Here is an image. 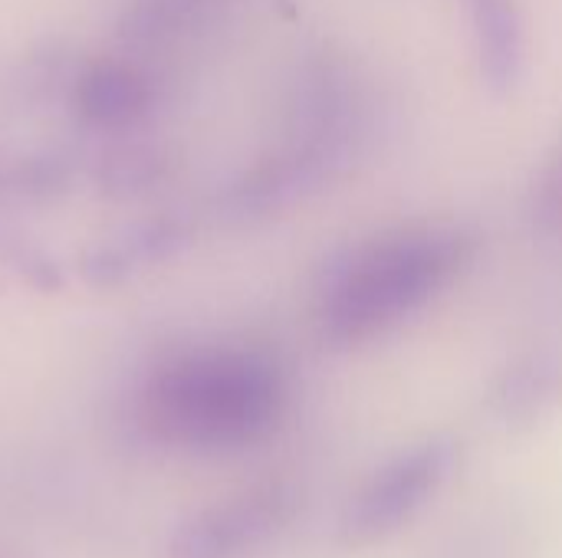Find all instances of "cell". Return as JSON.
I'll list each match as a JSON object with an SVG mask.
<instances>
[{"instance_id": "cell-1", "label": "cell", "mask_w": 562, "mask_h": 558, "mask_svg": "<svg viewBox=\"0 0 562 558\" xmlns=\"http://www.w3.org/2000/svg\"><path fill=\"white\" fill-rule=\"evenodd\" d=\"M474 260L477 237L454 220H415L352 240L319 273L316 332L333 349L379 342L448 296Z\"/></svg>"}, {"instance_id": "cell-2", "label": "cell", "mask_w": 562, "mask_h": 558, "mask_svg": "<svg viewBox=\"0 0 562 558\" xmlns=\"http://www.w3.org/2000/svg\"><path fill=\"white\" fill-rule=\"evenodd\" d=\"M286 408V368L254 345L181 352L148 375L138 401L151 437L198 454H231L267 441Z\"/></svg>"}, {"instance_id": "cell-3", "label": "cell", "mask_w": 562, "mask_h": 558, "mask_svg": "<svg viewBox=\"0 0 562 558\" xmlns=\"http://www.w3.org/2000/svg\"><path fill=\"white\" fill-rule=\"evenodd\" d=\"M464 444L451 434L422 437L382 460L339 506L336 543L369 549L412 526L458 477Z\"/></svg>"}, {"instance_id": "cell-4", "label": "cell", "mask_w": 562, "mask_h": 558, "mask_svg": "<svg viewBox=\"0 0 562 558\" xmlns=\"http://www.w3.org/2000/svg\"><path fill=\"white\" fill-rule=\"evenodd\" d=\"M300 513V493L290 483H260L221 503H211L178 523L168 558H244L280 539Z\"/></svg>"}, {"instance_id": "cell-5", "label": "cell", "mask_w": 562, "mask_h": 558, "mask_svg": "<svg viewBox=\"0 0 562 558\" xmlns=\"http://www.w3.org/2000/svg\"><path fill=\"white\" fill-rule=\"evenodd\" d=\"M562 401V362L550 352L514 358L487 391V411L504 428H533Z\"/></svg>"}, {"instance_id": "cell-6", "label": "cell", "mask_w": 562, "mask_h": 558, "mask_svg": "<svg viewBox=\"0 0 562 558\" xmlns=\"http://www.w3.org/2000/svg\"><path fill=\"white\" fill-rule=\"evenodd\" d=\"M481 72L491 86L507 89L520 79L527 59L524 16L514 0H468Z\"/></svg>"}, {"instance_id": "cell-7", "label": "cell", "mask_w": 562, "mask_h": 558, "mask_svg": "<svg viewBox=\"0 0 562 558\" xmlns=\"http://www.w3.org/2000/svg\"><path fill=\"white\" fill-rule=\"evenodd\" d=\"M82 109L99 122H125L142 112L148 92L145 86L122 66H99L82 82Z\"/></svg>"}]
</instances>
